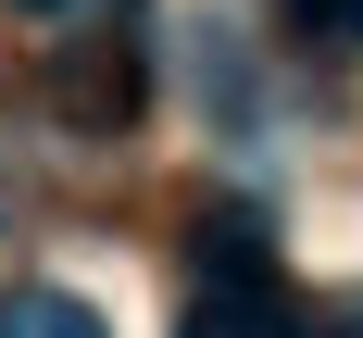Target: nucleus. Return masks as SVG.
<instances>
[{"label":"nucleus","instance_id":"3","mask_svg":"<svg viewBox=\"0 0 363 338\" xmlns=\"http://www.w3.org/2000/svg\"><path fill=\"white\" fill-rule=\"evenodd\" d=\"M13 13H38V26H88V13H113V0H13Z\"/></svg>","mask_w":363,"mask_h":338},{"label":"nucleus","instance_id":"2","mask_svg":"<svg viewBox=\"0 0 363 338\" xmlns=\"http://www.w3.org/2000/svg\"><path fill=\"white\" fill-rule=\"evenodd\" d=\"M0 338H113V326L75 288H13V300H0Z\"/></svg>","mask_w":363,"mask_h":338},{"label":"nucleus","instance_id":"4","mask_svg":"<svg viewBox=\"0 0 363 338\" xmlns=\"http://www.w3.org/2000/svg\"><path fill=\"white\" fill-rule=\"evenodd\" d=\"M313 26H338V38H363V0H301Z\"/></svg>","mask_w":363,"mask_h":338},{"label":"nucleus","instance_id":"1","mask_svg":"<svg viewBox=\"0 0 363 338\" xmlns=\"http://www.w3.org/2000/svg\"><path fill=\"white\" fill-rule=\"evenodd\" d=\"M176 338H313V313L289 300L276 263H238V276H213V288L176 313Z\"/></svg>","mask_w":363,"mask_h":338}]
</instances>
